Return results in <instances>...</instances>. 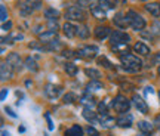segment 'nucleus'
Returning a JSON list of instances; mask_svg holds the SVG:
<instances>
[{
    "instance_id": "25",
    "label": "nucleus",
    "mask_w": 160,
    "mask_h": 136,
    "mask_svg": "<svg viewBox=\"0 0 160 136\" xmlns=\"http://www.w3.org/2000/svg\"><path fill=\"white\" fill-rule=\"evenodd\" d=\"M89 34H91V31H89V28L86 27V25H82V27H77V36H79L80 39H88L89 37Z\"/></svg>"
},
{
    "instance_id": "3",
    "label": "nucleus",
    "mask_w": 160,
    "mask_h": 136,
    "mask_svg": "<svg viewBox=\"0 0 160 136\" xmlns=\"http://www.w3.org/2000/svg\"><path fill=\"white\" fill-rule=\"evenodd\" d=\"M65 19H68V21H85L86 13L80 6H70L65 11Z\"/></svg>"
},
{
    "instance_id": "50",
    "label": "nucleus",
    "mask_w": 160,
    "mask_h": 136,
    "mask_svg": "<svg viewBox=\"0 0 160 136\" xmlns=\"http://www.w3.org/2000/svg\"><path fill=\"white\" fill-rule=\"evenodd\" d=\"M159 74H160V67H159Z\"/></svg>"
},
{
    "instance_id": "26",
    "label": "nucleus",
    "mask_w": 160,
    "mask_h": 136,
    "mask_svg": "<svg viewBox=\"0 0 160 136\" xmlns=\"http://www.w3.org/2000/svg\"><path fill=\"white\" fill-rule=\"evenodd\" d=\"M64 70H65V73L68 74V75H71V77H73V75H76V74H77V71H79V70H77V67H76L73 62H67V64H65V67H64Z\"/></svg>"
},
{
    "instance_id": "40",
    "label": "nucleus",
    "mask_w": 160,
    "mask_h": 136,
    "mask_svg": "<svg viewBox=\"0 0 160 136\" xmlns=\"http://www.w3.org/2000/svg\"><path fill=\"white\" fill-rule=\"evenodd\" d=\"M11 28H12V22H11V21H8V22H3V24H2V30L9 31Z\"/></svg>"
},
{
    "instance_id": "20",
    "label": "nucleus",
    "mask_w": 160,
    "mask_h": 136,
    "mask_svg": "<svg viewBox=\"0 0 160 136\" xmlns=\"http://www.w3.org/2000/svg\"><path fill=\"white\" fill-rule=\"evenodd\" d=\"M45 18H48L49 21H57L59 18V11L53 9V7H49V9L45 11Z\"/></svg>"
},
{
    "instance_id": "28",
    "label": "nucleus",
    "mask_w": 160,
    "mask_h": 136,
    "mask_svg": "<svg viewBox=\"0 0 160 136\" xmlns=\"http://www.w3.org/2000/svg\"><path fill=\"white\" fill-rule=\"evenodd\" d=\"M98 2L102 9H114L116 7V0H98Z\"/></svg>"
},
{
    "instance_id": "21",
    "label": "nucleus",
    "mask_w": 160,
    "mask_h": 136,
    "mask_svg": "<svg viewBox=\"0 0 160 136\" xmlns=\"http://www.w3.org/2000/svg\"><path fill=\"white\" fill-rule=\"evenodd\" d=\"M24 65H25V68L27 70H30V71H33V73H36V71H39V67H37V64H36V61L33 59V58H27L25 61H24Z\"/></svg>"
},
{
    "instance_id": "51",
    "label": "nucleus",
    "mask_w": 160,
    "mask_h": 136,
    "mask_svg": "<svg viewBox=\"0 0 160 136\" xmlns=\"http://www.w3.org/2000/svg\"><path fill=\"white\" fill-rule=\"evenodd\" d=\"M159 98H160V92H159Z\"/></svg>"
},
{
    "instance_id": "41",
    "label": "nucleus",
    "mask_w": 160,
    "mask_h": 136,
    "mask_svg": "<svg viewBox=\"0 0 160 136\" xmlns=\"http://www.w3.org/2000/svg\"><path fill=\"white\" fill-rule=\"evenodd\" d=\"M153 61H154L156 65H159L160 67V52H157V53L154 55V59H153Z\"/></svg>"
},
{
    "instance_id": "14",
    "label": "nucleus",
    "mask_w": 160,
    "mask_h": 136,
    "mask_svg": "<svg viewBox=\"0 0 160 136\" xmlns=\"http://www.w3.org/2000/svg\"><path fill=\"white\" fill-rule=\"evenodd\" d=\"M62 30H64V34H65L68 39H73L74 36H77V27H74L71 22H65V24H64Z\"/></svg>"
},
{
    "instance_id": "24",
    "label": "nucleus",
    "mask_w": 160,
    "mask_h": 136,
    "mask_svg": "<svg viewBox=\"0 0 160 136\" xmlns=\"http://www.w3.org/2000/svg\"><path fill=\"white\" fill-rule=\"evenodd\" d=\"M83 117H85L88 121H92V123H97V114L93 113L89 108H85L83 109Z\"/></svg>"
},
{
    "instance_id": "31",
    "label": "nucleus",
    "mask_w": 160,
    "mask_h": 136,
    "mask_svg": "<svg viewBox=\"0 0 160 136\" xmlns=\"http://www.w3.org/2000/svg\"><path fill=\"white\" fill-rule=\"evenodd\" d=\"M114 123H117V121H114V119H111V117H108V115L101 119V124H102L104 127H113Z\"/></svg>"
},
{
    "instance_id": "4",
    "label": "nucleus",
    "mask_w": 160,
    "mask_h": 136,
    "mask_svg": "<svg viewBox=\"0 0 160 136\" xmlns=\"http://www.w3.org/2000/svg\"><path fill=\"white\" fill-rule=\"evenodd\" d=\"M129 107H131V102L128 101L123 95H117L116 99L113 101V108H114L117 113H123V114L128 113Z\"/></svg>"
},
{
    "instance_id": "8",
    "label": "nucleus",
    "mask_w": 160,
    "mask_h": 136,
    "mask_svg": "<svg viewBox=\"0 0 160 136\" xmlns=\"http://www.w3.org/2000/svg\"><path fill=\"white\" fill-rule=\"evenodd\" d=\"M61 92H62V87L61 86H55V85H48L45 89V95L49 99H55L61 95Z\"/></svg>"
},
{
    "instance_id": "16",
    "label": "nucleus",
    "mask_w": 160,
    "mask_h": 136,
    "mask_svg": "<svg viewBox=\"0 0 160 136\" xmlns=\"http://www.w3.org/2000/svg\"><path fill=\"white\" fill-rule=\"evenodd\" d=\"M133 51L137 52L138 55L147 56V55L150 53V47L147 45H144L142 41H138V43H135V46H133Z\"/></svg>"
},
{
    "instance_id": "47",
    "label": "nucleus",
    "mask_w": 160,
    "mask_h": 136,
    "mask_svg": "<svg viewBox=\"0 0 160 136\" xmlns=\"http://www.w3.org/2000/svg\"><path fill=\"white\" fill-rule=\"evenodd\" d=\"M40 31H42V25H37V27L34 28V33H36V34H39Z\"/></svg>"
},
{
    "instance_id": "34",
    "label": "nucleus",
    "mask_w": 160,
    "mask_h": 136,
    "mask_svg": "<svg viewBox=\"0 0 160 136\" xmlns=\"http://www.w3.org/2000/svg\"><path fill=\"white\" fill-rule=\"evenodd\" d=\"M98 111H99V114H101L102 117H107V115H108V109H107V102H101V104L98 105Z\"/></svg>"
},
{
    "instance_id": "27",
    "label": "nucleus",
    "mask_w": 160,
    "mask_h": 136,
    "mask_svg": "<svg viewBox=\"0 0 160 136\" xmlns=\"http://www.w3.org/2000/svg\"><path fill=\"white\" fill-rule=\"evenodd\" d=\"M85 74L88 75V77H91L92 80H98L99 77H101V73H99L98 70H93V68H86Z\"/></svg>"
},
{
    "instance_id": "12",
    "label": "nucleus",
    "mask_w": 160,
    "mask_h": 136,
    "mask_svg": "<svg viewBox=\"0 0 160 136\" xmlns=\"http://www.w3.org/2000/svg\"><path fill=\"white\" fill-rule=\"evenodd\" d=\"M91 12H92V15L97 18V19H99V21H104L105 17H107L105 11L99 5H91Z\"/></svg>"
},
{
    "instance_id": "10",
    "label": "nucleus",
    "mask_w": 160,
    "mask_h": 136,
    "mask_svg": "<svg viewBox=\"0 0 160 136\" xmlns=\"http://www.w3.org/2000/svg\"><path fill=\"white\" fill-rule=\"evenodd\" d=\"M132 101H133V104H135V107H137V109H138V113H142V114H147V113H148V105H147V102L144 101L141 96L133 95Z\"/></svg>"
},
{
    "instance_id": "49",
    "label": "nucleus",
    "mask_w": 160,
    "mask_h": 136,
    "mask_svg": "<svg viewBox=\"0 0 160 136\" xmlns=\"http://www.w3.org/2000/svg\"><path fill=\"white\" fill-rule=\"evenodd\" d=\"M139 136H148V135H147V133H144V132H142V135H139Z\"/></svg>"
},
{
    "instance_id": "38",
    "label": "nucleus",
    "mask_w": 160,
    "mask_h": 136,
    "mask_svg": "<svg viewBox=\"0 0 160 136\" xmlns=\"http://www.w3.org/2000/svg\"><path fill=\"white\" fill-rule=\"evenodd\" d=\"M0 12H2V22H6V19H8V12H6L5 5H0Z\"/></svg>"
},
{
    "instance_id": "15",
    "label": "nucleus",
    "mask_w": 160,
    "mask_h": 136,
    "mask_svg": "<svg viewBox=\"0 0 160 136\" xmlns=\"http://www.w3.org/2000/svg\"><path fill=\"white\" fill-rule=\"evenodd\" d=\"M145 9L153 15V17L159 18L160 17V3L159 2H153V3H147L145 5Z\"/></svg>"
},
{
    "instance_id": "17",
    "label": "nucleus",
    "mask_w": 160,
    "mask_h": 136,
    "mask_svg": "<svg viewBox=\"0 0 160 136\" xmlns=\"http://www.w3.org/2000/svg\"><path fill=\"white\" fill-rule=\"evenodd\" d=\"M114 25H117V27H120V28H126L128 25H129V21H128V18L123 15V13H117L114 17Z\"/></svg>"
},
{
    "instance_id": "46",
    "label": "nucleus",
    "mask_w": 160,
    "mask_h": 136,
    "mask_svg": "<svg viewBox=\"0 0 160 136\" xmlns=\"http://www.w3.org/2000/svg\"><path fill=\"white\" fill-rule=\"evenodd\" d=\"M154 28H157V30H154V33H157L160 36V24L159 22H154Z\"/></svg>"
},
{
    "instance_id": "39",
    "label": "nucleus",
    "mask_w": 160,
    "mask_h": 136,
    "mask_svg": "<svg viewBox=\"0 0 160 136\" xmlns=\"http://www.w3.org/2000/svg\"><path fill=\"white\" fill-rule=\"evenodd\" d=\"M30 5L33 6V9H37V7H40V0H27Z\"/></svg>"
},
{
    "instance_id": "32",
    "label": "nucleus",
    "mask_w": 160,
    "mask_h": 136,
    "mask_svg": "<svg viewBox=\"0 0 160 136\" xmlns=\"http://www.w3.org/2000/svg\"><path fill=\"white\" fill-rule=\"evenodd\" d=\"M48 47H46V51H58V49H61L62 47V45H61V41L59 40H53V41H51V43H48Z\"/></svg>"
},
{
    "instance_id": "5",
    "label": "nucleus",
    "mask_w": 160,
    "mask_h": 136,
    "mask_svg": "<svg viewBox=\"0 0 160 136\" xmlns=\"http://www.w3.org/2000/svg\"><path fill=\"white\" fill-rule=\"evenodd\" d=\"M98 53V49L97 46H82L79 51H77V56L83 58V59H93L97 56Z\"/></svg>"
},
{
    "instance_id": "36",
    "label": "nucleus",
    "mask_w": 160,
    "mask_h": 136,
    "mask_svg": "<svg viewBox=\"0 0 160 136\" xmlns=\"http://www.w3.org/2000/svg\"><path fill=\"white\" fill-rule=\"evenodd\" d=\"M82 102H83V104H91V105H93V104H95V99H93V96H89L88 93H85V95L82 96Z\"/></svg>"
},
{
    "instance_id": "18",
    "label": "nucleus",
    "mask_w": 160,
    "mask_h": 136,
    "mask_svg": "<svg viewBox=\"0 0 160 136\" xmlns=\"http://www.w3.org/2000/svg\"><path fill=\"white\" fill-rule=\"evenodd\" d=\"M64 136H83V129H82L79 124H74L65 130Z\"/></svg>"
},
{
    "instance_id": "23",
    "label": "nucleus",
    "mask_w": 160,
    "mask_h": 136,
    "mask_svg": "<svg viewBox=\"0 0 160 136\" xmlns=\"http://www.w3.org/2000/svg\"><path fill=\"white\" fill-rule=\"evenodd\" d=\"M138 129L144 133H150V132L154 129V124H150L148 121H139L138 123Z\"/></svg>"
},
{
    "instance_id": "9",
    "label": "nucleus",
    "mask_w": 160,
    "mask_h": 136,
    "mask_svg": "<svg viewBox=\"0 0 160 136\" xmlns=\"http://www.w3.org/2000/svg\"><path fill=\"white\" fill-rule=\"evenodd\" d=\"M0 75H2V81H6V80L12 79V75H13V68H12L8 62H2V65H0Z\"/></svg>"
},
{
    "instance_id": "13",
    "label": "nucleus",
    "mask_w": 160,
    "mask_h": 136,
    "mask_svg": "<svg viewBox=\"0 0 160 136\" xmlns=\"http://www.w3.org/2000/svg\"><path fill=\"white\" fill-rule=\"evenodd\" d=\"M57 36H58L57 31L48 30V31L40 34V41H42V43H51V41H53V40L57 39Z\"/></svg>"
},
{
    "instance_id": "30",
    "label": "nucleus",
    "mask_w": 160,
    "mask_h": 136,
    "mask_svg": "<svg viewBox=\"0 0 160 136\" xmlns=\"http://www.w3.org/2000/svg\"><path fill=\"white\" fill-rule=\"evenodd\" d=\"M111 47H113V51H114V52L122 53V55H126V53H128V51H129L128 45H111Z\"/></svg>"
},
{
    "instance_id": "48",
    "label": "nucleus",
    "mask_w": 160,
    "mask_h": 136,
    "mask_svg": "<svg viewBox=\"0 0 160 136\" xmlns=\"http://www.w3.org/2000/svg\"><path fill=\"white\" fill-rule=\"evenodd\" d=\"M2 136H11V135H9L6 130H3V132H2Z\"/></svg>"
},
{
    "instance_id": "37",
    "label": "nucleus",
    "mask_w": 160,
    "mask_h": 136,
    "mask_svg": "<svg viewBox=\"0 0 160 136\" xmlns=\"http://www.w3.org/2000/svg\"><path fill=\"white\" fill-rule=\"evenodd\" d=\"M86 133L89 136H99V132H98L95 127H92V126H89V127L86 129Z\"/></svg>"
},
{
    "instance_id": "33",
    "label": "nucleus",
    "mask_w": 160,
    "mask_h": 136,
    "mask_svg": "<svg viewBox=\"0 0 160 136\" xmlns=\"http://www.w3.org/2000/svg\"><path fill=\"white\" fill-rule=\"evenodd\" d=\"M98 64H99V65H102L104 68H108V70H111V68H113V64L110 62V61L105 56L98 58Z\"/></svg>"
},
{
    "instance_id": "29",
    "label": "nucleus",
    "mask_w": 160,
    "mask_h": 136,
    "mask_svg": "<svg viewBox=\"0 0 160 136\" xmlns=\"http://www.w3.org/2000/svg\"><path fill=\"white\" fill-rule=\"evenodd\" d=\"M88 90H99V89H102V83L101 81H98V80H92L88 83Z\"/></svg>"
},
{
    "instance_id": "45",
    "label": "nucleus",
    "mask_w": 160,
    "mask_h": 136,
    "mask_svg": "<svg viewBox=\"0 0 160 136\" xmlns=\"http://www.w3.org/2000/svg\"><path fill=\"white\" fill-rule=\"evenodd\" d=\"M6 95H8V89H2V101L6 99Z\"/></svg>"
},
{
    "instance_id": "42",
    "label": "nucleus",
    "mask_w": 160,
    "mask_h": 136,
    "mask_svg": "<svg viewBox=\"0 0 160 136\" xmlns=\"http://www.w3.org/2000/svg\"><path fill=\"white\" fill-rule=\"evenodd\" d=\"M5 111H6V113H8V114H9V115H11L12 119H15V117H17V114L13 113V111H12L11 108H8V107H6V108H5Z\"/></svg>"
},
{
    "instance_id": "44",
    "label": "nucleus",
    "mask_w": 160,
    "mask_h": 136,
    "mask_svg": "<svg viewBox=\"0 0 160 136\" xmlns=\"http://www.w3.org/2000/svg\"><path fill=\"white\" fill-rule=\"evenodd\" d=\"M154 126L160 127V114H159V115H156V119H154Z\"/></svg>"
},
{
    "instance_id": "11",
    "label": "nucleus",
    "mask_w": 160,
    "mask_h": 136,
    "mask_svg": "<svg viewBox=\"0 0 160 136\" xmlns=\"http://www.w3.org/2000/svg\"><path fill=\"white\" fill-rule=\"evenodd\" d=\"M117 123L116 124L120 126V127H123V129H129L132 126V121H133V119H132L131 114H122L119 119L116 120Z\"/></svg>"
},
{
    "instance_id": "52",
    "label": "nucleus",
    "mask_w": 160,
    "mask_h": 136,
    "mask_svg": "<svg viewBox=\"0 0 160 136\" xmlns=\"http://www.w3.org/2000/svg\"><path fill=\"white\" fill-rule=\"evenodd\" d=\"M43 136H48V135H43Z\"/></svg>"
},
{
    "instance_id": "35",
    "label": "nucleus",
    "mask_w": 160,
    "mask_h": 136,
    "mask_svg": "<svg viewBox=\"0 0 160 136\" xmlns=\"http://www.w3.org/2000/svg\"><path fill=\"white\" fill-rule=\"evenodd\" d=\"M76 99H77V96H76L74 93H71V92H70V93H67V95H65V96L62 98L64 104H73V102H74Z\"/></svg>"
},
{
    "instance_id": "1",
    "label": "nucleus",
    "mask_w": 160,
    "mask_h": 136,
    "mask_svg": "<svg viewBox=\"0 0 160 136\" xmlns=\"http://www.w3.org/2000/svg\"><path fill=\"white\" fill-rule=\"evenodd\" d=\"M120 61H122L123 68H125L126 71H129V73H137V71H139L141 67H142V61L138 56L132 55V53L122 55V56H120Z\"/></svg>"
},
{
    "instance_id": "22",
    "label": "nucleus",
    "mask_w": 160,
    "mask_h": 136,
    "mask_svg": "<svg viewBox=\"0 0 160 136\" xmlns=\"http://www.w3.org/2000/svg\"><path fill=\"white\" fill-rule=\"evenodd\" d=\"M19 12H21V15L22 17H27V15H31L33 13V6L27 5V3H19Z\"/></svg>"
},
{
    "instance_id": "6",
    "label": "nucleus",
    "mask_w": 160,
    "mask_h": 136,
    "mask_svg": "<svg viewBox=\"0 0 160 136\" xmlns=\"http://www.w3.org/2000/svg\"><path fill=\"white\" fill-rule=\"evenodd\" d=\"M6 62L9 64L13 70H17V71H19V70L22 68V59H21V56H19L18 53H15V52H12V53L8 55Z\"/></svg>"
},
{
    "instance_id": "7",
    "label": "nucleus",
    "mask_w": 160,
    "mask_h": 136,
    "mask_svg": "<svg viewBox=\"0 0 160 136\" xmlns=\"http://www.w3.org/2000/svg\"><path fill=\"white\" fill-rule=\"evenodd\" d=\"M131 37L123 31H114L111 36V45H128Z\"/></svg>"
},
{
    "instance_id": "43",
    "label": "nucleus",
    "mask_w": 160,
    "mask_h": 136,
    "mask_svg": "<svg viewBox=\"0 0 160 136\" xmlns=\"http://www.w3.org/2000/svg\"><path fill=\"white\" fill-rule=\"evenodd\" d=\"M45 117H46V120H48V124H49V130H52V129H53V124H52V121H51V117H49V114H46Z\"/></svg>"
},
{
    "instance_id": "2",
    "label": "nucleus",
    "mask_w": 160,
    "mask_h": 136,
    "mask_svg": "<svg viewBox=\"0 0 160 136\" xmlns=\"http://www.w3.org/2000/svg\"><path fill=\"white\" fill-rule=\"evenodd\" d=\"M126 18H128V21H129V25H131L133 30H144L145 28V21H144V18L141 15H138L137 12L133 11H129L126 13Z\"/></svg>"
},
{
    "instance_id": "19",
    "label": "nucleus",
    "mask_w": 160,
    "mask_h": 136,
    "mask_svg": "<svg viewBox=\"0 0 160 136\" xmlns=\"http://www.w3.org/2000/svg\"><path fill=\"white\" fill-rule=\"evenodd\" d=\"M108 34H110V28H108V27H97V28H95V37H97V39H99V40L108 37Z\"/></svg>"
}]
</instances>
